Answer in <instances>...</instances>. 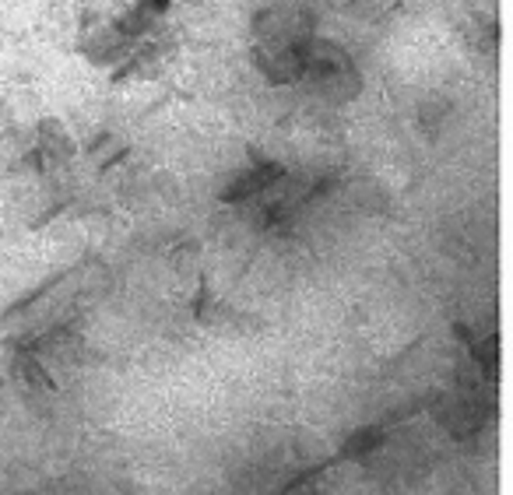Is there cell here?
<instances>
[{
  "instance_id": "cell-1",
  "label": "cell",
  "mask_w": 513,
  "mask_h": 495,
  "mask_svg": "<svg viewBox=\"0 0 513 495\" xmlns=\"http://www.w3.org/2000/svg\"><path fill=\"white\" fill-rule=\"evenodd\" d=\"M313 39L316 15L306 4H268L253 15V68L268 85H299Z\"/></svg>"
},
{
  "instance_id": "cell-2",
  "label": "cell",
  "mask_w": 513,
  "mask_h": 495,
  "mask_svg": "<svg viewBox=\"0 0 513 495\" xmlns=\"http://www.w3.org/2000/svg\"><path fill=\"white\" fill-rule=\"evenodd\" d=\"M299 85H306L327 102H352L362 91V70H358V64L352 60V53L345 46L316 36L310 53H306Z\"/></svg>"
},
{
  "instance_id": "cell-3",
  "label": "cell",
  "mask_w": 513,
  "mask_h": 495,
  "mask_svg": "<svg viewBox=\"0 0 513 495\" xmlns=\"http://www.w3.org/2000/svg\"><path fill=\"white\" fill-rule=\"evenodd\" d=\"M429 405V401H419V405H408L404 411H394V415H387V418H379V422H373V426H362L356 428L341 447H337V453H331L327 460H320V464H310L306 471H299L295 478H292L289 485L282 489V495L295 492L299 485H306V481H313L316 474H327L331 468H341V464H356V460H366L369 453H377L383 443H387V436L394 432V426L398 422H404V418H415L422 407Z\"/></svg>"
},
{
  "instance_id": "cell-4",
  "label": "cell",
  "mask_w": 513,
  "mask_h": 495,
  "mask_svg": "<svg viewBox=\"0 0 513 495\" xmlns=\"http://www.w3.org/2000/svg\"><path fill=\"white\" fill-rule=\"evenodd\" d=\"M246 155H250V165H246L236 180H229V186L219 194L222 204H243L246 197H261V194H268L274 183H282L289 176V169L282 162H274L264 152H257L253 144L246 148Z\"/></svg>"
},
{
  "instance_id": "cell-5",
  "label": "cell",
  "mask_w": 513,
  "mask_h": 495,
  "mask_svg": "<svg viewBox=\"0 0 513 495\" xmlns=\"http://www.w3.org/2000/svg\"><path fill=\"white\" fill-rule=\"evenodd\" d=\"M85 264H91V253H81V257H78L74 264H64V268H57V270H53V274H46V278H43V285H36V289H28V292L18 295V299H15L11 306H4V310H0V323H4V320H11V316H22L25 310H32L36 302H43L46 295L53 292L57 285H64L68 278H74V274H78V270L85 268Z\"/></svg>"
},
{
  "instance_id": "cell-6",
  "label": "cell",
  "mask_w": 513,
  "mask_h": 495,
  "mask_svg": "<svg viewBox=\"0 0 513 495\" xmlns=\"http://www.w3.org/2000/svg\"><path fill=\"white\" fill-rule=\"evenodd\" d=\"M36 148L43 152L46 162H68V158L78 155V144L70 131L57 120V116H43L36 123Z\"/></svg>"
},
{
  "instance_id": "cell-7",
  "label": "cell",
  "mask_w": 513,
  "mask_h": 495,
  "mask_svg": "<svg viewBox=\"0 0 513 495\" xmlns=\"http://www.w3.org/2000/svg\"><path fill=\"white\" fill-rule=\"evenodd\" d=\"M127 155H131V144H123V148H116V152H112V155L106 158L102 165H99V173L106 176V173H110V169H116V165H120V162H123V158H127Z\"/></svg>"
},
{
  "instance_id": "cell-8",
  "label": "cell",
  "mask_w": 513,
  "mask_h": 495,
  "mask_svg": "<svg viewBox=\"0 0 513 495\" xmlns=\"http://www.w3.org/2000/svg\"><path fill=\"white\" fill-rule=\"evenodd\" d=\"M112 141H116V137L110 134V131H102V134H95L89 141V144H85V155H95V152H102V148H106V144H112Z\"/></svg>"
},
{
  "instance_id": "cell-9",
  "label": "cell",
  "mask_w": 513,
  "mask_h": 495,
  "mask_svg": "<svg viewBox=\"0 0 513 495\" xmlns=\"http://www.w3.org/2000/svg\"><path fill=\"white\" fill-rule=\"evenodd\" d=\"M0 110H4V102H0ZM0 120H4V113H0Z\"/></svg>"
}]
</instances>
